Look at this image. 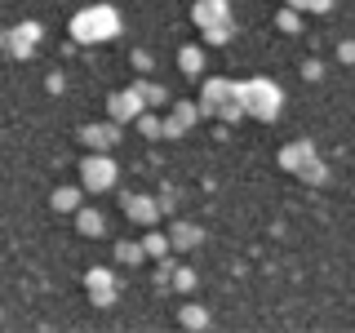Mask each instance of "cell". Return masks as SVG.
Wrapping results in <instances>:
<instances>
[{
	"instance_id": "1",
	"label": "cell",
	"mask_w": 355,
	"mask_h": 333,
	"mask_svg": "<svg viewBox=\"0 0 355 333\" xmlns=\"http://www.w3.org/2000/svg\"><path fill=\"white\" fill-rule=\"evenodd\" d=\"M111 36V31H116V14H111V9H89V14H80L76 18V36Z\"/></svg>"
}]
</instances>
